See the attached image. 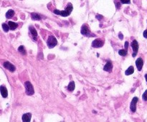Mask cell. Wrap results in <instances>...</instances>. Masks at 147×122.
Returning a JSON list of instances; mask_svg holds the SVG:
<instances>
[{"instance_id":"cell-1","label":"cell","mask_w":147,"mask_h":122,"mask_svg":"<svg viewBox=\"0 0 147 122\" xmlns=\"http://www.w3.org/2000/svg\"><path fill=\"white\" fill-rule=\"evenodd\" d=\"M73 7L72 4L69 3V4H67V7L66 9H65V10H64V11H60V10L55 9V10H54V13H55V15H60V16H62V17H67L68 15H70L71 12L73 11Z\"/></svg>"},{"instance_id":"cell-2","label":"cell","mask_w":147,"mask_h":122,"mask_svg":"<svg viewBox=\"0 0 147 122\" xmlns=\"http://www.w3.org/2000/svg\"><path fill=\"white\" fill-rule=\"evenodd\" d=\"M24 87H25V90H26V93L29 96H32L35 93V91H34V88L32 86V85L31 84V83L29 81H26L24 83Z\"/></svg>"},{"instance_id":"cell-3","label":"cell","mask_w":147,"mask_h":122,"mask_svg":"<svg viewBox=\"0 0 147 122\" xmlns=\"http://www.w3.org/2000/svg\"><path fill=\"white\" fill-rule=\"evenodd\" d=\"M57 44H58L57 39L52 35L50 36L47 40V45L49 48H53L54 47H55L57 45Z\"/></svg>"},{"instance_id":"cell-4","label":"cell","mask_w":147,"mask_h":122,"mask_svg":"<svg viewBox=\"0 0 147 122\" xmlns=\"http://www.w3.org/2000/svg\"><path fill=\"white\" fill-rule=\"evenodd\" d=\"M81 34L83 35H85L87 37H95L96 35H91L90 34V29L88 26V24H83L82 26V28H81Z\"/></svg>"},{"instance_id":"cell-5","label":"cell","mask_w":147,"mask_h":122,"mask_svg":"<svg viewBox=\"0 0 147 122\" xmlns=\"http://www.w3.org/2000/svg\"><path fill=\"white\" fill-rule=\"evenodd\" d=\"M131 47H132L133 50V53L132 55L134 58V57H136V54L138 53V50H139V43H138V42L136 40H134L131 42Z\"/></svg>"},{"instance_id":"cell-6","label":"cell","mask_w":147,"mask_h":122,"mask_svg":"<svg viewBox=\"0 0 147 122\" xmlns=\"http://www.w3.org/2000/svg\"><path fill=\"white\" fill-rule=\"evenodd\" d=\"M3 65L5 68H7V70H9V71L11 72H15V70H16V68L14 65H12L11 62H8V61H6L3 63Z\"/></svg>"},{"instance_id":"cell-7","label":"cell","mask_w":147,"mask_h":122,"mask_svg":"<svg viewBox=\"0 0 147 122\" xmlns=\"http://www.w3.org/2000/svg\"><path fill=\"white\" fill-rule=\"evenodd\" d=\"M138 101H139V99L137 97H134L131 102L130 108H131V111L133 113L136 112V103Z\"/></svg>"},{"instance_id":"cell-8","label":"cell","mask_w":147,"mask_h":122,"mask_svg":"<svg viewBox=\"0 0 147 122\" xmlns=\"http://www.w3.org/2000/svg\"><path fill=\"white\" fill-rule=\"evenodd\" d=\"M103 41L100 40V39H96L95 40L93 41L92 42V46L93 47H96V48H98V47H101L102 46H103Z\"/></svg>"},{"instance_id":"cell-9","label":"cell","mask_w":147,"mask_h":122,"mask_svg":"<svg viewBox=\"0 0 147 122\" xmlns=\"http://www.w3.org/2000/svg\"><path fill=\"white\" fill-rule=\"evenodd\" d=\"M143 65H144V61L141 58H139L136 61V65L137 67V69L139 71H141V69H142V67H143Z\"/></svg>"},{"instance_id":"cell-10","label":"cell","mask_w":147,"mask_h":122,"mask_svg":"<svg viewBox=\"0 0 147 122\" xmlns=\"http://www.w3.org/2000/svg\"><path fill=\"white\" fill-rule=\"evenodd\" d=\"M31 117H32V114L30 113H27L23 114L22 117V120L24 122H29L31 121Z\"/></svg>"},{"instance_id":"cell-11","label":"cell","mask_w":147,"mask_h":122,"mask_svg":"<svg viewBox=\"0 0 147 122\" xmlns=\"http://www.w3.org/2000/svg\"><path fill=\"white\" fill-rule=\"evenodd\" d=\"M0 92H1V94L3 98H7V96H8V91H7V89L6 87H4V85H1L0 87Z\"/></svg>"},{"instance_id":"cell-12","label":"cell","mask_w":147,"mask_h":122,"mask_svg":"<svg viewBox=\"0 0 147 122\" xmlns=\"http://www.w3.org/2000/svg\"><path fill=\"white\" fill-rule=\"evenodd\" d=\"M112 69H113V65H112L111 62L110 61H108L107 63L105 65L104 68H103V70L105 71H107V72H111Z\"/></svg>"},{"instance_id":"cell-13","label":"cell","mask_w":147,"mask_h":122,"mask_svg":"<svg viewBox=\"0 0 147 122\" xmlns=\"http://www.w3.org/2000/svg\"><path fill=\"white\" fill-rule=\"evenodd\" d=\"M29 31H30V32H31V34L33 35V37H34V39L35 40H37V30L35 29V27H33L32 26H30L29 27Z\"/></svg>"},{"instance_id":"cell-14","label":"cell","mask_w":147,"mask_h":122,"mask_svg":"<svg viewBox=\"0 0 147 122\" xmlns=\"http://www.w3.org/2000/svg\"><path fill=\"white\" fill-rule=\"evenodd\" d=\"M8 24H9L11 30H15L18 27V24H17V23H15L14 22H12V21H9V23H8Z\"/></svg>"},{"instance_id":"cell-15","label":"cell","mask_w":147,"mask_h":122,"mask_svg":"<svg viewBox=\"0 0 147 122\" xmlns=\"http://www.w3.org/2000/svg\"><path fill=\"white\" fill-rule=\"evenodd\" d=\"M14 15H15V12H14V10H12V9L8 10L7 12L6 13V17H7V19L12 18Z\"/></svg>"},{"instance_id":"cell-16","label":"cell","mask_w":147,"mask_h":122,"mask_svg":"<svg viewBox=\"0 0 147 122\" xmlns=\"http://www.w3.org/2000/svg\"><path fill=\"white\" fill-rule=\"evenodd\" d=\"M133 73H134V68H133V66H130L126 70L125 74H126V76H129V75L133 74Z\"/></svg>"},{"instance_id":"cell-17","label":"cell","mask_w":147,"mask_h":122,"mask_svg":"<svg viewBox=\"0 0 147 122\" xmlns=\"http://www.w3.org/2000/svg\"><path fill=\"white\" fill-rule=\"evenodd\" d=\"M31 17H32V19L33 20H41L40 15H39L37 14V13H32Z\"/></svg>"},{"instance_id":"cell-18","label":"cell","mask_w":147,"mask_h":122,"mask_svg":"<svg viewBox=\"0 0 147 122\" xmlns=\"http://www.w3.org/2000/svg\"><path fill=\"white\" fill-rule=\"evenodd\" d=\"M75 87V82L71 81L69 83V85H68V86H67V89H68V91H74Z\"/></svg>"},{"instance_id":"cell-19","label":"cell","mask_w":147,"mask_h":122,"mask_svg":"<svg viewBox=\"0 0 147 122\" xmlns=\"http://www.w3.org/2000/svg\"><path fill=\"white\" fill-rule=\"evenodd\" d=\"M18 51H19L21 54H22V55H26V54H27L26 50H25V48H24V47L22 46V45H21V46L19 47V48H18Z\"/></svg>"},{"instance_id":"cell-20","label":"cell","mask_w":147,"mask_h":122,"mask_svg":"<svg viewBox=\"0 0 147 122\" xmlns=\"http://www.w3.org/2000/svg\"><path fill=\"white\" fill-rule=\"evenodd\" d=\"M2 28H3V30H4V31L5 32H7L9 30V29H10L9 24H7L6 23H3L2 24Z\"/></svg>"},{"instance_id":"cell-21","label":"cell","mask_w":147,"mask_h":122,"mask_svg":"<svg viewBox=\"0 0 147 122\" xmlns=\"http://www.w3.org/2000/svg\"><path fill=\"white\" fill-rule=\"evenodd\" d=\"M118 54L120 55H121V56H126V55H127V50H126V49L125 50H120L118 51Z\"/></svg>"},{"instance_id":"cell-22","label":"cell","mask_w":147,"mask_h":122,"mask_svg":"<svg viewBox=\"0 0 147 122\" xmlns=\"http://www.w3.org/2000/svg\"><path fill=\"white\" fill-rule=\"evenodd\" d=\"M142 99H143L144 101H147V90H146L145 92L144 93V94H143V96H142Z\"/></svg>"},{"instance_id":"cell-23","label":"cell","mask_w":147,"mask_h":122,"mask_svg":"<svg viewBox=\"0 0 147 122\" xmlns=\"http://www.w3.org/2000/svg\"><path fill=\"white\" fill-rule=\"evenodd\" d=\"M115 1V3H116V8L118 9L120 7H121V1L119 2L118 1H117V0H115L114 1Z\"/></svg>"},{"instance_id":"cell-24","label":"cell","mask_w":147,"mask_h":122,"mask_svg":"<svg viewBox=\"0 0 147 122\" xmlns=\"http://www.w3.org/2000/svg\"><path fill=\"white\" fill-rule=\"evenodd\" d=\"M120 1L122 4H130L131 3V0H120Z\"/></svg>"},{"instance_id":"cell-25","label":"cell","mask_w":147,"mask_h":122,"mask_svg":"<svg viewBox=\"0 0 147 122\" xmlns=\"http://www.w3.org/2000/svg\"><path fill=\"white\" fill-rule=\"evenodd\" d=\"M118 37L121 40H123L124 39V36H123V34L122 33H119L118 34Z\"/></svg>"},{"instance_id":"cell-26","label":"cell","mask_w":147,"mask_h":122,"mask_svg":"<svg viewBox=\"0 0 147 122\" xmlns=\"http://www.w3.org/2000/svg\"><path fill=\"white\" fill-rule=\"evenodd\" d=\"M143 35H144V37L145 38H147V30H146L144 32V34H143Z\"/></svg>"},{"instance_id":"cell-27","label":"cell","mask_w":147,"mask_h":122,"mask_svg":"<svg viewBox=\"0 0 147 122\" xmlns=\"http://www.w3.org/2000/svg\"><path fill=\"white\" fill-rule=\"evenodd\" d=\"M124 47H125V49L126 50H127L128 49V42L126 41V42H125V45H124Z\"/></svg>"},{"instance_id":"cell-28","label":"cell","mask_w":147,"mask_h":122,"mask_svg":"<svg viewBox=\"0 0 147 122\" xmlns=\"http://www.w3.org/2000/svg\"><path fill=\"white\" fill-rule=\"evenodd\" d=\"M96 18H97V19H98V20H101V19L103 18V16L98 15H96Z\"/></svg>"},{"instance_id":"cell-29","label":"cell","mask_w":147,"mask_h":122,"mask_svg":"<svg viewBox=\"0 0 147 122\" xmlns=\"http://www.w3.org/2000/svg\"><path fill=\"white\" fill-rule=\"evenodd\" d=\"M145 78H146V81H147V74L145 75Z\"/></svg>"}]
</instances>
